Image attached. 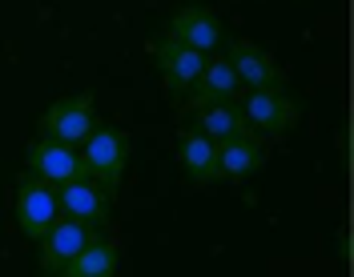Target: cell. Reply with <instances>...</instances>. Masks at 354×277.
<instances>
[{"mask_svg":"<svg viewBox=\"0 0 354 277\" xmlns=\"http://www.w3.org/2000/svg\"><path fill=\"white\" fill-rule=\"evenodd\" d=\"M93 237H101V229H93L85 221H73V217H57V221L44 229V237L37 241V249H41V274L57 277Z\"/></svg>","mask_w":354,"mask_h":277,"instance_id":"277c9868","label":"cell"},{"mask_svg":"<svg viewBox=\"0 0 354 277\" xmlns=\"http://www.w3.org/2000/svg\"><path fill=\"white\" fill-rule=\"evenodd\" d=\"M81 161H85L88 177L113 197L125 181V169H129V137L117 125H93V133L81 145Z\"/></svg>","mask_w":354,"mask_h":277,"instance_id":"6da1fadb","label":"cell"},{"mask_svg":"<svg viewBox=\"0 0 354 277\" xmlns=\"http://www.w3.org/2000/svg\"><path fill=\"white\" fill-rule=\"evenodd\" d=\"M194 128L205 133L209 141H225V137H238L250 128L245 113L238 101H218V105H205V108H194Z\"/></svg>","mask_w":354,"mask_h":277,"instance_id":"5bb4252c","label":"cell"},{"mask_svg":"<svg viewBox=\"0 0 354 277\" xmlns=\"http://www.w3.org/2000/svg\"><path fill=\"white\" fill-rule=\"evenodd\" d=\"M57 205H61V217L85 221L93 229L109 225V193L101 189L93 177H77V181L57 185Z\"/></svg>","mask_w":354,"mask_h":277,"instance_id":"ba28073f","label":"cell"},{"mask_svg":"<svg viewBox=\"0 0 354 277\" xmlns=\"http://www.w3.org/2000/svg\"><path fill=\"white\" fill-rule=\"evenodd\" d=\"M61 217V205H57V185H48L41 177L24 169L21 181H17V225L28 241H41L44 229Z\"/></svg>","mask_w":354,"mask_h":277,"instance_id":"3957f363","label":"cell"},{"mask_svg":"<svg viewBox=\"0 0 354 277\" xmlns=\"http://www.w3.org/2000/svg\"><path fill=\"white\" fill-rule=\"evenodd\" d=\"M177 161H181V169H185V177H189L194 185H214V181H221L218 141H209V137L198 133L194 125L177 133Z\"/></svg>","mask_w":354,"mask_h":277,"instance_id":"4fadbf2b","label":"cell"},{"mask_svg":"<svg viewBox=\"0 0 354 277\" xmlns=\"http://www.w3.org/2000/svg\"><path fill=\"white\" fill-rule=\"evenodd\" d=\"M93 125H97V97H93V88H85V93L61 97L44 108L41 137H53V141H65L73 149H81Z\"/></svg>","mask_w":354,"mask_h":277,"instance_id":"7a4b0ae2","label":"cell"},{"mask_svg":"<svg viewBox=\"0 0 354 277\" xmlns=\"http://www.w3.org/2000/svg\"><path fill=\"white\" fill-rule=\"evenodd\" d=\"M342 161L351 165V125H342Z\"/></svg>","mask_w":354,"mask_h":277,"instance_id":"e0dca14e","label":"cell"},{"mask_svg":"<svg viewBox=\"0 0 354 277\" xmlns=\"http://www.w3.org/2000/svg\"><path fill=\"white\" fill-rule=\"evenodd\" d=\"M338 254H342V261H351V229H342V237H338Z\"/></svg>","mask_w":354,"mask_h":277,"instance_id":"2e32d148","label":"cell"},{"mask_svg":"<svg viewBox=\"0 0 354 277\" xmlns=\"http://www.w3.org/2000/svg\"><path fill=\"white\" fill-rule=\"evenodd\" d=\"M225 61H230V68L238 73V81H242L245 88H286V73L278 68V61L266 52L262 44L234 37Z\"/></svg>","mask_w":354,"mask_h":277,"instance_id":"9c48e42d","label":"cell"},{"mask_svg":"<svg viewBox=\"0 0 354 277\" xmlns=\"http://www.w3.org/2000/svg\"><path fill=\"white\" fill-rule=\"evenodd\" d=\"M238 105H242L250 128H258V133H290L302 117V105L286 88H250V97Z\"/></svg>","mask_w":354,"mask_h":277,"instance_id":"8992f818","label":"cell"},{"mask_svg":"<svg viewBox=\"0 0 354 277\" xmlns=\"http://www.w3.org/2000/svg\"><path fill=\"white\" fill-rule=\"evenodd\" d=\"M169 37L209 57V52H218L225 44V28H221V21L205 4H185V8H177L169 17Z\"/></svg>","mask_w":354,"mask_h":277,"instance_id":"30bf717a","label":"cell"},{"mask_svg":"<svg viewBox=\"0 0 354 277\" xmlns=\"http://www.w3.org/2000/svg\"><path fill=\"white\" fill-rule=\"evenodd\" d=\"M266 165V141L258 128H245L238 137L218 141V169L221 181H245Z\"/></svg>","mask_w":354,"mask_h":277,"instance_id":"8fae6325","label":"cell"},{"mask_svg":"<svg viewBox=\"0 0 354 277\" xmlns=\"http://www.w3.org/2000/svg\"><path fill=\"white\" fill-rule=\"evenodd\" d=\"M28 173L41 177L48 185H65V181H77V177H88L85 161H81V149H73L65 141H53V137H37L28 141Z\"/></svg>","mask_w":354,"mask_h":277,"instance_id":"5b68a950","label":"cell"},{"mask_svg":"<svg viewBox=\"0 0 354 277\" xmlns=\"http://www.w3.org/2000/svg\"><path fill=\"white\" fill-rule=\"evenodd\" d=\"M238 88H242V81H238V73L230 68L225 57H205L198 81L185 93V108L194 113V108L218 105V101H238Z\"/></svg>","mask_w":354,"mask_h":277,"instance_id":"7c38bea8","label":"cell"},{"mask_svg":"<svg viewBox=\"0 0 354 277\" xmlns=\"http://www.w3.org/2000/svg\"><path fill=\"white\" fill-rule=\"evenodd\" d=\"M117 261H121V249L113 241H105V237H93L57 277H113L117 274Z\"/></svg>","mask_w":354,"mask_h":277,"instance_id":"9a60e30c","label":"cell"},{"mask_svg":"<svg viewBox=\"0 0 354 277\" xmlns=\"http://www.w3.org/2000/svg\"><path fill=\"white\" fill-rule=\"evenodd\" d=\"M153 61H157V73H161L165 88L174 93L177 101H185L189 85L198 81L201 64H205V52L174 41V37H161V41H153Z\"/></svg>","mask_w":354,"mask_h":277,"instance_id":"52a82bcc","label":"cell"}]
</instances>
